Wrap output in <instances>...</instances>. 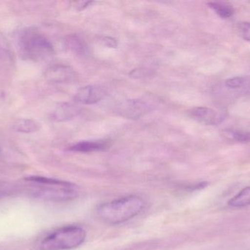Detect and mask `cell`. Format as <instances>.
Returning a JSON list of instances; mask_svg holds the SVG:
<instances>
[{
	"label": "cell",
	"instance_id": "5",
	"mask_svg": "<svg viewBox=\"0 0 250 250\" xmlns=\"http://www.w3.org/2000/svg\"><path fill=\"white\" fill-rule=\"evenodd\" d=\"M153 110V105L138 98H131L120 101L116 104L114 113L123 118L138 120Z\"/></svg>",
	"mask_w": 250,
	"mask_h": 250
},
{
	"label": "cell",
	"instance_id": "4",
	"mask_svg": "<svg viewBox=\"0 0 250 250\" xmlns=\"http://www.w3.org/2000/svg\"><path fill=\"white\" fill-rule=\"evenodd\" d=\"M86 233L83 227L67 226L60 227L45 236L41 243L42 250H71L83 245Z\"/></svg>",
	"mask_w": 250,
	"mask_h": 250
},
{
	"label": "cell",
	"instance_id": "20",
	"mask_svg": "<svg viewBox=\"0 0 250 250\" xmlns=\"http://www.w3.org/2000/svg\"><path fill=\"white\" fill-rule=\"evenodd\" d=\"M4 195H5V193H4V191L0 190V198H2Z\"/></svg>",
	"mask_w": 250,
	"mask_h": 250
},
{
	"label": "cell",
	"instance_id": "12",
	"mask_svg": "<svg viewBox=\"0 0 250 250\" xmlns=\"http://www.w3.org/2000/svg\"><path fill=\"white\" fill-rule=\"evenodd\" d=\"M207 4L208 7L221 19H229L234 14L235 10L233 5L227 1H209Z\"/></svg>",
	"mask_w": 250,
	"mask_h": 250
},
{
	"label": "cell",
	"instance_id": "9",
	"mask_svg": "<svg viewBox=\"0 0 250 250\" xmlns=\"http://www.w3.org/2000/svg\"><path fill=\"white\" fill-rule=\"evenodd\" d=\"M82 113V108L71 103H63L53 112L52 119L57 122H67L73 120Z\"/></svg>",
	"mask_w": 250,
	"mask_h": 250
},
{
	"label": "cell",
	"instance_id": "2",
	"mask_svg": "<svg viewBox=\"0 0 250 250\" xmlns=\"http://www.w3.org/2000/svg\"><path fill=\"white\" fill-rule=\"evenodd\" d=\"M26 180L37 185L32 189V198L48 202L64 203L74 201L79 197L77 185L71 182L41 176H31Z\"/></svg>",
	"mask_w": 250,
	"mask_h": 250
},
{
	"label": "cell",
	"instance_id": "16",
	"mask_svg": "<svg viewBox=\"0 0 250 250\" xmlns=\"http://www.w3.org/2000/svg\"><path fill=\"white\" fill-rule=\"evenodd\" d=\"M13 129L19 133L31 134L38 132L40 129L38 123L30 119H19L13 124Z\"/></svg>",
	"mask_w": 250,
	"mask_h": 250
},
{
	"label": "cell",
	"instance_id": "8",
	"mask_svg": "<svg viewBox=\"0 0 250 250\" xmlns=\"http://www.w3.org/2000/svg\"><path fill=\"white\" fill-rule=\"evenodd\" d=\"M45 77L51 83L66 84L74 81L76 73L70 66L57 64L47 68Z\"/></svg>",
	"mask_w": 250,
	"mask_h": 250
},
{
	"label": "cell",
	"instance_id": "15",
	"mask_svg": "<svg viewBox=\"0 0 250 250\" xmlns=\"http://www.w3.org/2000/svg\"><path fill=\"white\" fill-rule=\"evenodd\" d=\"M228 204L232 208H245L250 205V186L244 188L237 195L232 198Z\"/></svg>",
	"mask_w": 250,
	"mask_h": 250
},
{
	"label": "cell",
	"instance_id": "1",
	"mask_svg": "<svg viewBox=\"0 0 250 250\" xmlns=\"http://www.w3.org/2000/svg\"><path fill=\"white\" fill-rule=\"evenodd\" d=\"M145 207L141 197L128 195L98 205L97 216L108 225H120L137 217Z\"/></svg>",
	"mask_w": 250,
	"mask_h": 250
},
{
	"label": "cell",
	"instance_id": "18",
	"mask_svg": "<svg viewBox=\"0 0 250 250\" xmlns=\"http://www.w3.org/2000/svg\"><path fill=\"white\" fill-rule=\"evenodd\" d=\"M238 30L239 35L243 38L245 41L250 42V22H241L238 25Z\"/></svg>",
	"mask_w": 250,
	"mask_h": 250
},
{
	"label": "cell",
	"instance_id": "6",
	"mask_svg": "<svg viewBox=\"0 0 250 250\" xmlns=\"http://www.w3.org/2000/svg\"><path fill=\"white\" fill-rule=\"evenodd\" d=\"M107 91L100 85H86L81 88L73 96V101L80 104H95L106 96Z\"/></svg>",
	"mask_w": 250,
	"mask_h": 250
},
{
	"label": "cell",
	"instance_id": "14",
	"mask_svg": "<svg viewBox=\"0 0 250 250\" xmlns=\"http://www.w3.org/2000/svg\"><path fill=\"white\" fill-rule=\"evenodd\" d=\"M66 45L67 48L75 54H84L87 52V45L85 41L80 37L71 35L66 39Z\"/></svg>",
	"mask_w": 250,
	"mask_h": 250
},
{
	"label": "cell",
	"instance_id": "19",
	"mask_svg": "<svg viewBox=\"0 0 250 250\" xmlns=\"http://www.w3.org/2000/svg\"><path fill=\"white\" fill-rule=\"evenodd\" d=\"M102 42L104 45L110 48H116L117 46V41L111 37H104L102 39Z\"/></svg>",
	"mask_w": 250,
	"mask_h": 250
},
{
	"label": "cell",
	"instance_id": "10",
	"mask_svg": "<svg viewBox=\"0 0 250 250\" xmlns=\"http://www.w3.org/2000/svg\"><path fill=\"white\" fill-rule=\"evenodd\" d=\"M109 143L106 140L83 141L72 145L69 151L77 153H92L106 150Z\"/></svg>",
	"mask_w": 250,
	"mask_h": 250
},
{
	"label": "cell",
	"instance_id": "17",
	"mask_svg": "<svg viewBox=\"0 0 250 250\" xmlns=\"http://www.w3.org/2000/svg\"><path fill=\"white\" fill-rule=\"evenodd\" d=\"M154 73L150 69L141 68L135 69L129 73V76L132 79H148L154 76Z\"/></svg>",
	"mask_w": 250,
	"mask_h": 250
},
{
	"label": "cell",
	"instance_id": "7",
	"mask_svg": "<svg viewBox=\"0 0 250 250\" xmlns=\"http://www.w3.org/2000/svg\"><path fill=\"white\" fill-rule=\"evenodd\" d=\"M189 116L194 120L208 126H218L225 121L226 115L221 112L207 107H198L189 111Z\"/></svg>",
	"mask_w": 250,
	"mask_h": 250
},
{
	"label": "cell",
	"instance_id": "11",
	"mask_svg": "<svg viewBox=\"0 0 250 250\" xmlns=\"http://www.w3.org/2000/svg\"><path fill=\"white\" fill-rule=\"evenodd\" d=\"M226 88L236 91L239 93L250 95V77L235 76L225 81Z\"/></svg>",
	"mask_w": 250,
	"mask_h": 250
},
{
	"label": "cell",
	"instance_id": "3",
	"mask_svg": "<svg viewBox=\"0 0 250 250\" xmlns=\"http://www.w3.org/2000/svg\"><path fill=\"white\" fill-rule=\"evenodd\" d=\"M18 44L22 57L33 61L45 60L54 52V47L49 40L35 28L23 29Z\"/></svg>",
	"mask_w": 250,
	"mask_h": 250
},
{
	"label": "cell",
	"instance_id": "13",
	"mask_svg": "<svg viewBox=\"0 0 250 250\" xmlns=\"http://www.w3.org/2000/svg\"><path fill=\"white\" fill-rule=\"evenodd\" d=\"M222 134L225 137L239 143H248L250 142L249 131L234 129V128H228L223 130Z\"/></svg>",
	"mask_w": 250,
	"mask_h": 250
}]
</instances>
